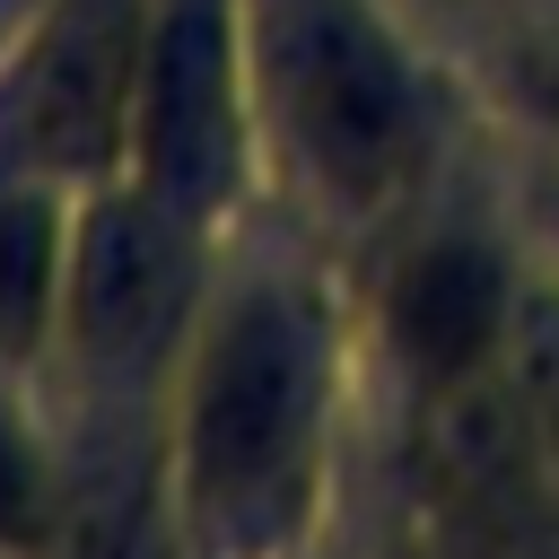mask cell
Masks as SVG:
<instances>
[{
    "label": "cell",
    "mask_w": 559,
    "mask_h": 559,
    "mask_svg": "<svg viewBox=\"0 0 559 559\" xmlns=\"http://www.w3.org/2000/svg\"><path fill=\"white\" fill-rule=\"evenodd\" d=\"M507 332V288H498V262L463 236L445 245H419L393 280V341L428 367V376H472L480 349H498Z\"/></svg>",
    "instance_id": "ba28073f"
},
{
    "label": "cell",
    "mask_w": 559,
    "mask_h": 559,
    "mask_svg": "<svg viewBox=\"0 0 559 559\" xmlns=\"http://www.w3.org/2000/svg\"><path fill=\"white\" fill-rule=\"evenodd\" d=\"M87 489L44 411V376H0V559H79Z\"/></svg>",
    "instance_id": "52a82bcc"
},
{
    "label": "cell",
    "mask_w": 559,
    "mask_h": 559,
    "mask_svg": "<svg viewBox=\"0 0 559 559\" xmlns=\"http://www.w3.org/2000/svg\"><path fill=\"white\" fill-rule=\"evenodd\" d=\"M507 341H515V376H524V411H533V428L559 445V297H533L515 323H507Z\"/></svg>",
    "instance_id": "9c48e42d"
},
{
    "label": "cell",
    "mask_w": 559,
    "mask_h": 559,
    "mask_svg": "<svg viewBox=\"0 0 559 559\" xmlns=\"http://www.w3.org/2000/svg\"><path fill=\"white\" fill-rule=\"evenodd\" d=\"M253 131L262 114H253V52L236 0H148L114 175L166 201L175 218L210 227L245 183Z\"/></svg>",
    "instance_id": "3957f363"
},
{
    "label": "cell",
    "mask_w": 559,
    "mask_h": 559,
    "mask_svg": "<svg viewBox=\"0 0 559 559\" xmlns=\"http://www.w3.org/2000/svg\"><path fill=\"white\" fill-rule=\"evenodd\" d=\"M35 17H44V0H0V52H9V44H17Z\"/></svg>",
    "instance_id": "30bf717a"
},
{
    "label": "cell",
    "mask_w": 559,
    "mask_h": 559,
    "mask_svg": "<svg viewBox=\"0 0 559 559\" xmlns=\"http://www.w3.org/2000/svg\"><path fill=\"white\" fill-rule=\"evenodd\" d=\"M140 26L148 0H44V17L0 52V157L61 183L114 175Z\"/></svg>",
    "instance_id": "5b68a950"
},
{
    "label": "cell",
    "mask_w": 559,
    "mask_h": 559,
    "mask_svg": "<svg viewBox=\"0 0 559 559\" xmlns=\"http://www.w3.org/2000/svg\"><path fill=\"white\" fill-rule=\"evenodd\" d=\"M79 183L0 157V376H52Z\"/></svg>",
    "instance_id": "8992f818"
},
{
    "label": "cell",
    "mask_w": 559,
    "mask_h": 559,
    "mask_svg": "<svg viewBox=\"0 0 559 559\" xmlns=\"http://www.w3.org/2000/svg\"><path fill=\"white\" fill-rule=\"evenodd\" d=\"M245 52L262 140H280L314 192L367 210L411 175L419 105L358 0H271L262 17H245Z\"/></svg>",
    "instance_id": "7a4b0ae2"
},
{
    "label": "cell",
    "mask_w": 559,
    "mask_h": 559,
    "mask_svg": "<svg viewBox=\"0 0 559 559\" xmlns=\"http://www.w3.org/2000/svg\"><path fill=\"white\" fill-rule=\"evenodd\" d=\"M323 463V323L271 280L236 271L201 297L175 349V419H166V489L201 550L271 559L314 498Z\"/></svg>",
    "instance_id": "6da1fadb"
},
{
    "label": "cell",
    "mask_w": 559,
    "mask_h": 559,
    "mask_svg": "<svg viewBox=\"0 0 559 559\" xmlns=\"http://www.w3.org/2000/svg\"><path fill=\"white\" fill-rule=\"evenodd\" d=\"M542 105L559 114V52H550V70H542Z\"/></svg>",
    "instance_id": "8fae6325"
},
{
    "label": "cell",
    "mask_w": 559,
    "mask_h": 559,
    "mask_svg": "<svg viewBox=\"0 0 559 559\" xmlns=\"http://www.w3.org/2000/svg\"><path fill=\"white\" fill-rule=\"evenodd\" d=\"M201 236L210 227L175 218L166 201H148L122 175L79 183L52 376H79V384L175 376V349L201 314Z\"/></svg>",
    "instance_id": "277c9868"
}]
</instances>
